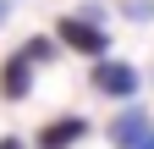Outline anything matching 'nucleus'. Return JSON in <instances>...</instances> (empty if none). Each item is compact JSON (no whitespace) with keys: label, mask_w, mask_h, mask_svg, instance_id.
<instances>
[{"label":"nucleus","mask_w":154,"mask_h":149,"mask_svg":"<svg viewBox=\"0 0 154 149\" xmlns=\"http://www.w3.org/2000/svg\"><path fill=\"white\" fill-rule=\"evenodd\" d=\"M55 44L99 61V55H110V33L99 28V17H61V22H55Z\"/></svg>","instance_id":"obj_1"},{"label":"nucleus","mask_w":154,"mask_h":149,"mask_svg":"<svg viewBox=\"0 0 154 149\" xmlns=\"http://www.w3.org/2000/svg\"><path fill=\"white\" fill-rule=\"evenodd\" d=\"M88 78H94V88H99L105 100H132L138 83H143L138 66H132V61H116V55H99V61L88 66Z\"/></svg>","instance_id":"obj_2"},{"label":"nucleus","mask_w":154,"mask_h":149,"mask_svg":"<svg viewBox=\"0 0 154 149\" xmlns=\"http://www.w3.org/2000/svg\"><path fill=\"white\" fill-rule=\"evenodd\" d=\"M110 144H116V149H149V144H154V122L132 105V110H121V116L110 122Z\"/></svg>","instance_id":"obj_3"},{"label":"nucleus","mask_w":154,"mask_h":149,"mask_svg":"<svg viewBox=\"0 0 154 149\" xmlns=\"http://www.w3.org/2000/svg\"><path fill=\"white\" fill-rule=\"evenodd\" d=\"M83 138H88V116H55V122L38 127L33 149H77Z\"/></svg>","instance_id":"obj_4"},{"label":"nucleus","mask_w":154,"mask_h":149,"mask_svg":"<svg viewBox=\"0 0 154 149\" xmlns=\"http://www.w3.org/2000/svg\"><path fill=\"white\" fill-rule=\"evenodd\" d=\"M33 94V66H28V55L17 50L0 61V100H28Z\"/></svg>","instance_id":"obj_5"},{"label":"nucleus","mask_w":154,"mask_h":149,"mask_svg":"<svg viewBox=\"0 0 154 149\" xmlns=\"http://www.w3.org/2000/svg\"><path fill=\"white\" fill-rule=\"evenodd\" d=\"M22 55H28V66H50L55 55H61V44H55L50 33H33V39L22 44Z\"/></svg>","instance_id":"obj_6"},{"label":"nucleus","mask_w":154,"mask_h":149,"mask_svg":"<svg viewBox=\"0 0 154 149\" xmlns=\"http://www.w3.org/2000/svg\"><path fill=\"white\" fill-rule=\"evenodd\" d=\"M127 17H138V22H149V17H154V0H127Z\"/></svg>","instance_id":"obj_7"},{"label":"nucleus","mask_w":154,"mask_h":149,"mask_svg":"<svg viewBox=\"0 0 154 149\" xmlns=\"http://www.w3.org/2000/svg\"><path fill=\"white\" fill-rule=\"evenodd\" d=\"M0 149H28V144L22 138H0Z\"/></svg>","instance_id":"obj_8"},{"label":"nucleus","mask_w":154,"mask_h":149,"mask_svg":"<svg viewBox=\"0 0 154 149\" xmlns=\"http://www.w3.org/2000/svg\"><path fill=\"white\" fill-rule=\"evenodd\" d=\"M6 17H11V0H0V22H6Z\"/></svg>","instance_id":"obj_9"},{"label":"nucleus","mask_w":154,"mask_h":149,"mask_svg":"<svg viewBox=\"0 0 154 149\" xmlns=\"http://www.w3.org/2000/svg\"><path fill=\"white\" fill-rule=\"evenodd\" d=\"M149 149H154V144H149Z\"/></svg>","instance_id":"obj_10"}]
</instances>
